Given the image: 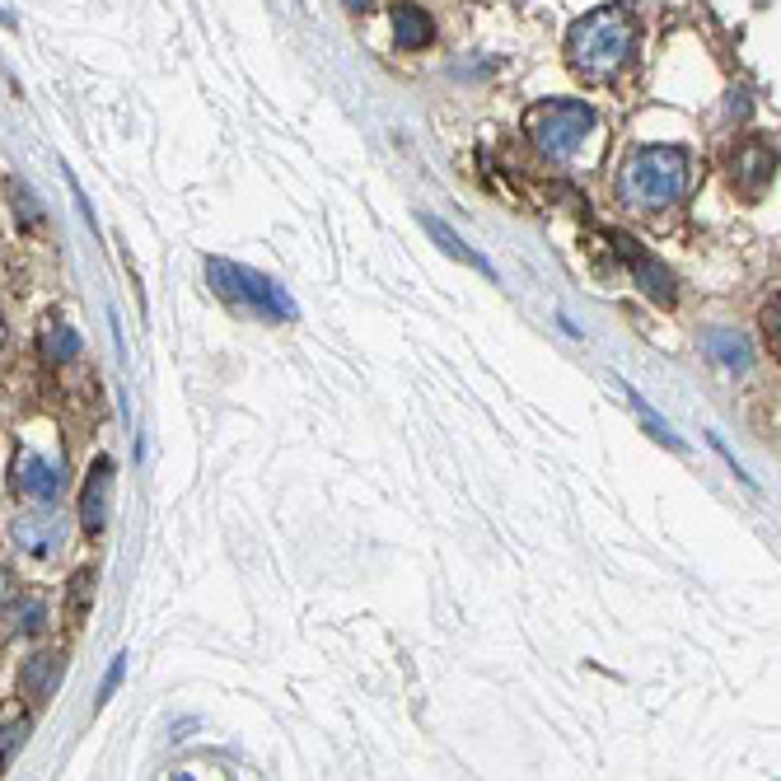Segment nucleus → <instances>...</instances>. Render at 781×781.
<instances>
[{
  "instance_id": "nucleus-1",
  "label": "nucleus",
  "mask_w": 781,
  "mask_h": 781,
  "mask_svg": "<svg viewBox=\"0 0 781 781\" xmlns=\"http://www.w3.org/2000/svg\"><path fill=\"white\" fill-rule=\"evenodd\" d=\"M566 52H571V66L585 80H613L627 61L637 57V19L622 5L590 10L580 24H571Z\"/></svg>"
},
{
  "instance_id": "nucleus-2",
  "label": "nucleus",
  "mask_w": 781,
  "mask_h": 781,
  "mask_svg": "<svg viewBox=\"0 0 781 781\" xmlns=\"http://www.w3.org/2000/svg\"><path fill=\"white\" fill-rule=\"evenodd\" d=\"M688 174H693V160L683 145H641L622 164L618 192L632 211H669L688 192Z\"/></svg>"
},
{
  "instance_id": "nucleus-3",
  "label": "nucleus",
  "mask_w": 781,
  "mask_h": 781,
  "mask_svg": "<svg viewBox=\"0 0 781 781\" xmlns=\"http://www.w3.org/2000/svg\"><path fill=\"white\" fill-rule=\"evenodd\" d=\"M206 281H211V290H216L220 300L239 304V309L258 314V319H272V323L300 319V309H295V300L286 295V286L267 281V276L253 272V267H239V262H230V258H206Z\"/></svg>"
},
{
  "instance_id": "nucleus-4",
  "label": "nucleus",
  "mask_w": 781,
  "mask_h": 781,
  "mask_svg": "<svg viewBox=\"0 0 781 781\" xmlns=\"http://www.w3.org/2000/svg\"><path fill=\"white\" fill-rule=\"evenodd\" d=\"M590 131H594V108L580 99H552V103H538L534 113H529V136L557 164L571 160Z\"/></svg>"
},
{
  "instance_id": "nucleus-5",
  "label": "nucleus",
  "mask_w": 781,
  "mask_h": 781,
  "mask_svg": "<svg viewBox=\"0 0 781 781\" xmlns=\"http://www.w3.org/2000/svg\"><path fill=\"white\" fill-rule=\"evenodd\" d=\"M15 543L33 557H52L66 543V515L57 510V501H38L33 510H24L15 520Z\"/></svg>"
},
{
  "instance_id": "nucleus-6",
  "label": "nucleus",
  "mask_w": 781,
  "mask_h": 781,
  "mask_svg": "<svg viewBox=\"0 0 781 781\" xmlns=\"http://www.w3.org/2000/svg\"><path fill=\"white\" fill-rule=\"evenodd\" d=\"M772 178H777V150L767 141H744L735 155H730V183H735L739 192L758 197L763 188H772Z\"/></svg>"
},
{
  "instance_id": "nucleus-7",
  "label": "nucleus",
  "mask_w": 781,
  "mask_h": 781,
  "mask_svg": "<svg viewBox=\"0 0 781 781\" xmlns=\"http://www.w3.org/2000/svg\"><path fill=\"white\" fill-rule=\"evenodd\" d=\"M15 473L24 496H33V501H57L66 492V459H57V454H33L29 449V454H19Z\"/></svg>"
},
{
  "instance_id": "nucleus-8",
  "label": "nucleus",
  "mask_w": 781,
  "mask_h": 781,
  "mask_svg": "<svg viewBox=\"0 0 781 781\" xmlns=\"http://www.w3.org/2000/svg\"><path fill=\"white\" fill-rule=\"evenodd\" d=\"M108 506H113V459L99 454L94 468H89L85 496H80V520H85V534L99 538L108 529Z\"/></svg>"
},
{
  "instance_id": "nucleus-9",
  "label": "nucleus",
  "mask_w": 781,
  "mask_h": 781,
  "mask_svg": "<svg viewBox=\"0 0 781 781\" xmlns=\"http://www.w3.org/2000/svg\"><path fill=\"white\" fill-rule=\"evenodd\" d=\"M618 258H627V267H632V276H637V286L646 290L651 300L674 304V276H669L655 258H646L637 239H627V234H618Z\"/></svg>"
},
{
  "instance_id": "nucleus-10",
  "label": "nucleus",
  "mask_w": 781,
  "mask_h": 781,
  "mask_svg": "<svg viewBox=\"0 0 781 781\" xmlns=\"http://www.w3.org/2000/svg\"><path fill=\"white\" fill-rule=\"evenodd\" d=\"M702 351H707V361H716L730 375H744L753 365L749 337L735 333V328H702Z\"/></svg>"
},
{
  "instance_id": "nucleus-11",
  "label": "nucleus",
  "mask_w": 781,
  "mask_h": 781,
  "mask_svg": "<svg viewBox=\"0 0 781 781\" xmlns=\"http://www.w3.org/2000/svg\"><path fill=\"white\" fill-rule=\"evenodd\" d=\"M435 38V19L412 5V0H398L393 5V43L403 47V52H421V47H431Z\"/></svg>"
},
{
  "instance_id": "nucleus-12",
  "label": "nucleus",
  "mask_w": 781,
  "mask_h": 781,
  "mask_svg": "<svg viewBox=\"0 0 781 781\" xmlns=\"http://www.w3.org/2000/svg\"><path fill=\"white\" fill-rule=\"evenodd\" d=\"M61 679V655L57 651H38L24 660V669H19V693L33 697V702H47L52 697V688H57Z\"/></svg>"
},
{
  "instance_id": "nucleus-13",
  "label": "nucleus",
  "mask_w": 781,
  "mask_h": 781,
  "mask_svg": "<svg viewBox=\"0 0 781 781\" xmlns=\"http://www.w3.org/2000/svg\"><path fill=\"white\" fill-rule=\"evenodd\" d=\"M417 220H421V230L431 234V239H435V244H440V248H445L449 258L468 262V267H478L482 276H492V281H496V267H492V262H487V258H482L478 248H468V244H463L459 234H454V225H449V220H440V216H426V211H421Z\"/></svg>"
},
{
  "instance_id": "nucleus-14",
  "label": "nucleus",
  "mask_w": 781,
  "mask_h": 781,
  "mask_svg": "<svg viewBox=\"0 0 781 781\" xmlns=\"http://www.w3.org/2000/svg\"><path fill=\"white\" fill-rule=\"evenodd\" d=\"M38 347H43V361L66 365V361H75V356H80V333H75L71 323L47 319L43 323V337H38Z\"/></svg>"
},
{
  "instance_id": "nucleus-15",
  "label": "nucleus",
  "mask_w": 781,
  "mask_h": 781,
  "mask_svg": "<svg viewBox=\"0 0 781 781\" xmlns=\"http://www.w3.org/2000/svg\"><path fill=\"white\" fill-rule=\"evenodd\" d=\"M622 398H627V403L637 407V417L646 421V426H651V435H655V440H660V445H669V449H683V445H679V435L669 431L665 421H660V417H655V412H651V407H646V398H637V393H632V389H622Z\"/></svg>"
},
{
  "instance_id": "nucleus-16",
  "label": "nucleus",
  "mask_w": 781,
  "mask_h": 781,
  "mask_svg": "<svg viewBox=\"0 0 781 781\" xmlns=\"http://www.w3.org/2000/svg\"><path fill=\"white\" fill-rule=\"evenodd\" d=\"M89 599H94V571H75V580H71V618L75 622H85V613H89Z\"/></svg>"
},
{
  "instance_id": "nucleus-17",
  "label": "nucleus",
  "mask_w": 781,
  "mask_h": 781,
  "mask_svg": "<svg viewBox=\"0 0 781 781\" xmlns=\"http://www.w3.org/2000/svg\"><path fill=\"white\" fill-rule=\"evenodd\" d=\"M15 622H19V632H43L47 627V604L43 599H24V604L15 608Z\"/></svg>"
},
{
  "instance_id": "nucleus-18",
  "label": "nucleus",
  "mask_w": 781,
  "mask_h": 781,
  "mask_svg": "<svg viewBox=\"0 0 781 781\" xmlns=\"http://www.w3.org/2000/svg\"><path fill=\"white\" fill-rule=\"evenodd\" d=\"M15 202H19V225H29V230H43V211H38V202H33L29 188H19L15 183Z\"/></svg>"
},
{
  "instance_id": "nucleus-19",
  "label": "nucleus",
  "mask_w": 781,
  "mask_h": 781,
  "mask_svg": "<svg viewBox=\"0 0 781 781\" xmlns=\"http://www.w3.org/2000/svg\"><path fill=\"white\" fill-rule=\"evenodd\" d=\"M122 674H127V655H117L113 665H108V674H103V683H99V707L117 693V683H122Z\"/></svg>"
},
{
  "instance_id": "nucleus-20",
  "label": "nucleus",
  "mask_w": 781,
  "mask_h": 781,
  "mask_svg": "<svg viewBox=\"0 0 781 781\" xmlns=\"http://www.w3.org/2000/svg\"><path fill=\"white\" fill-rule=\"evenodd\" d=\"M0 763H10V753H15V744H24V735H29V725H10V730H0Z\"/></svg>"
},
{
  "instance_id": "nucleus-21",
  "label": "nucleus",
  "mask_w": 781,
  "mask_h": 781,
  "mask_svg": "<svg viewBox=\"0 0 781 781\" xmlns=\"http://www.w3.org/2000/svg\"><path fill=\"white\" fill-rule=\"evenodd\" d=\"M777 319H781V309H777V300L763 309V333H767V342H772V351L781 347V328H777Z\"/></svg>"
},
{
  "instance_id": "nucleus-22",
  "label": "nucleus",
  "mask_w": 781,
  "mask_h": 781,
  "mask_svg": "<svg viewBox=\"0 0 781 781\" xmlns=\"http://www.w3.org/2000/svg\"><path fill=\"white\" fill-rule=\"evenodd\" d=\"M342 5H347L351 15H365V10H370V5H375V0H342Z\"/></svg>"
},
{
  "instance_id": "nucleus-23",
  "label": "nucleus",
  "mask_w": 781,
  "mask_h": 781,
  "mask_svg": "<svg viewBox=\"0 0 781 781\" xmlns=\"http://www.w3.org/2000/svg\"><path fill=\"white\" fill-rule=\"evenodd\" d=\"M0 24H10V10H0Z\"/></svg>"
},
{
  "instance_id": "nucleus-24",
  "label": "nucleus",
  "mask_w": 781,
  "mask_h": 781,
  "mask_svg": "<svg viewBox=\"0 0 781 781\" xmlns=\"http://www.w3.org/2000/svg\"><path fill=\"white\" fill-rule=\"evenodd\" d=\"M0 342H5V323H0Z\"/></svg>"
}]
</instances>
